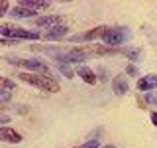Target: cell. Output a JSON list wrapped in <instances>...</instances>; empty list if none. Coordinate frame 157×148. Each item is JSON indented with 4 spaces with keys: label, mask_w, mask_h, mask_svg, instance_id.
<instances>
[{
    "label": "cell",
    "mask_w": 157,
    "mask_h": 148,
    "mask_svg": "<svg viewBox=\"0 0 157 148\" xmlns=\"http://www.w3.org/2000/svg\"><path fill=\"white\" fill-rule=\"evenodd\" d=\"M10 14H12V18H36V10L26 8V6H20V4L10 10Z\"/></svg>",
    "instance_id": "10"
},
{
    "label": "cell",
    "mask_w": 157,
    "mask_h": 148,
    "mask_svg": "<svg viewBox=\"0 0 157 148\" xmlns=\"http://www.w3.org/2000/svg\"><path fill=\"white\" fill-rule=\"evenodd\" d=\"M130 75H137V69H136V65H128V69H126Z\"/></svg>",
    "instance_id": "21"
},
{
    "label": "cell",
    "mask_w": 157,
    "mask_h": 148,
    "mask_svg": "<svg viewBox=\"0 0 157 148\" xmlns=\"http://www.w3.org/2000/svg\"><path fill=\"white\" fill-rule=\"evenodd\" d=\"M8 63H14V65H22L29 69V71H36V73H41V75H49L51 73V69L45 65V61H41V59H20V57H6ZM51 77V75H49Z\"/></svg>",
    "instance_id": "3"
},
{
    "label": "cell",
    "mask_w": 157,
    "mask_h": 148,
    "mask_svg": "<svg viewBox=\"0 0 157 148\" xmlns=\"http://www.w3.org/2000/svg\"><path fill=\"white\" fill-rule=\"evenodd\" d=\"M57 71H59V73H63V75H65L67 79H73V77H75V71L69 67V63H57Z\"/></svg>",
    "instance_id": "17"
},
{
    "label": "cell",
    "mask_w": 157,
    "mask_h": 148,
    "mask_svg": "<svg viewBox=\"0 0 157 148\" xmlns=\"http://www.w3.org/2000/svg\"><path fill=\"white\" fill-rule=\"evenodd\" d=\"M102 148H116V146H112V144H106V146H102Z\"/></svg>",
    "instance_id": "24"
},
{
    "label": "cell",
    "mask_w": 157,
    "mask_h": 148,
    "mask_svg": "<svg viewBox=\"0 0 157 148\" xmlns=\"http://www.w3.org/2000/svg\"><path fill=\"white\" fill-rule=\"evenodd\" d=\"M0 10H2V14H6L8 10H10V2H6V0H2V2H0Z\"/></svg>",
    "instance_id": "20"
},
{
    "label": "cell",
    "mask_w": 157,
    "mask_h": 148,
    "mask_svg": "<svg viewBox=\"0 0 157 148\" xmlns=\"http://www.w3.org/2000/svg\"><path fill=\"white\" fill-rule=\"evenodd\" d=\"M130 30L128 28H108L106 34H104V43L108 47H114V46H120V43H124L126 39H130Z\"/></svg>",
    "instance_id": "4"
},
{
    "label": "cell",
    "mask_w": 157,
    "mask_h": 148,
    "mask_svg": "<svg viewBox=\"0 0 157 148\" xmlns=\"http://www.w3.org/2000/svg\"><path fill=\"white\" fill-rule=\"evenodd\" d=\"M20 6H26V8H32V10H47L49 8V2H41V0H20Z\"/></svg>",
    "instance_id": "14"
},
{
    "label": "cell",
    "mask_w": 157,
    "mask_h": 148,
    "mask_svg": "<svg viewBox=\"0 0 157 148\" xmlns=\"http://www.w3.org/2000/svg\"><path fill=\"white\" fill-rule=\"evenodd\" d=\"M77 148H98V140H96V138H92V140H88L82 146H77Z\"/></svg>",
    "instance_id": "19"
},
{
    "label": "cell",
    "mask_w": 157,
    "mask_h": 148,
    "mask_svg": "<svg viewBox=\"0 0 157 148\" xmlns=\"http://www.w3.org/2000/svg\"><path fill=\"white\" fill-rule=\"evenodd\" d=\"M128 89H130V85H128V81L122 75L114 77V81H112V91L116 93V95H126Z\"/></svg>",
    "instance_id": "11"
},
{
    "label": "cell",
    "mask_w": 157,
    "mask_h": 148,
    "mask_svg": "<svg viewBox=\"0 0 157 148\" xmlns=\"http://www.w3.org/2000/svg\"><path fill=\"white\" fill-rule=\"evenodd\" d=\"M77 75L81 77L85 83H88V85H92V83L96 81V75H94V71H92V69H88V67H85V65L77 67Z\"/></svg>",
    "instance_id": "12"
},
{
    "label": "cell",
    "mask_w": 157,
    "mask_h": 148,
    "mask_svg": "<svg viewBox=\"0 0 157 148\" xmlns=\"http://www.w3.org/2000/svg\"><path fill=\"white\" fill-rule=\"evenodd\" d=\"M0 138H2L4 142H12V144H20V142H22V134L16 132V130H12V128H8V126L0 128Z\"/></svg>",
    "instance_id": "7"
},
{
    "label": "cell",
    "mask_w": 157,
    "mask_h": 148,
    "mask_svg": "<svg viewBox=\"0 0 157 148\" xmlns=\"http://www.w3.org/2000/svg\"><path fill=\"white\" fill-rule=\"evenodd\" d=\"M157 87V75H145L137 81V89L140 91H153Z\"/></svg>",
    "instance_id": "9"
},
{
    "label": "cell",
    "mask_w": 157,
    "mask_h": 148,
    "mask_svg": "<svg viewBox=\"0 0 157 148\" xmlns=\"http://www.w3.org/2000/svg\"><path fill=\"white\" fill-rule=\"evenodd\" d=\"M106 26H98V28H92L88 30L85 34H78V36H71L69 38V42H85V39H96V38H104L106 34Z\"/></svg>",
    "instance_id": "5"
},
{
    "label": "cell",
    "mask_w": 157,
    "mask_h": 148,
    "mask_svg": "<svg viewBox=\"0 0 157 148\" xmlns=\"http://www.w3.org/2000/svg\"><path fill=\"white\" fill-rule=\"evenodd\" d=\"M2 91H8V93H12L14 91V81H10L8 77H2Z\"/></svg>",
    "instance_id": "18"
},
{
    "label": "cell",
    "mask_w": 157,
    "mask_h": 148,
    "mask_svg": "<svg viewBox=\"0 0 157 148\" xmlns=\"http://www.w3.org/2000/svg\"><path fill=\"white\" fill-rule=\"evenodd\" d=\"M67 61L69 63H85L86 61V51L85 49H71Z\"/></svg>",
    "instance_id": "13"
},
{
    "label": "cell",
    "mask_w": 157,
    "mask_h": 148,
    "mask_svg": "<svg viewBox=\"0 0 157 148\" xmlns=\"http://www.w3.org/2000/svg\"><path fill=\"white\" fill-rule=\"evenodd\" d=\"M67 32H69V28L67 26H59V28H53V30H47L45 34H41V38L43 39H63L67 36Z\"/></svg>",
    "instance_id": "8"
},
{
    "label": "cell",
    "mask_w": 157,
    "mask_h": 148,
    "mask_svg": "<svg viewBox=\"0 0 157 148\" xmlns=\"http://www.w3.org/2000/svg\"><path fill=\"white\" fill-rule=\"evenodd\" d=\"M20 79L24 83H29V85L41 89V91H51V93H57L59 91V83L55 79H51L49 75H41V73H20Z\"/></svg>",
    "instance_id": "1"
},
{
    "label": "cell",
    "mask_w": 157,
    "mask_h": 148,
    "mask_svg": "<svg viewBox=\"0 0 157 148\" xmlns=\"http://www.w3.org/2000/svg\"><path fill=\"white\" fill-rule=\"evenodd\" d=\"M147 101H149V103H155V101H157V97H153V95H147Z\"/></svg>",
    "instance_id": "23"
},
{
    "label": "cell",
    "mask_w": 157,
    "mask_h": 148,
    "mask_svg": "<svg viewBox=\"0 0 157 148\" xmlns=\"http://www.w3.org/2000/svg\"><path fill=\"white\" fill-rule=\"evenodd\" d=\"M151 122H153V125L157 126V111L153 113V115H151Z\"/></svg>",
    "instance_id": "22"
},
{
    "label": "cell",
    "mask_w": 157,
    "mask_h": 148,
    "mask_svg": "<svg viewBox=\"0 0 157 148\" xmlns=\"http://www.w3.org/2000/svg\"><path fill=\"white\" fill-rule=\"evenodd\" d=\"M61 24H63L61 16H39V18H36V26H39V28L53 30V28H59Z\"/></svg>",
    "instance_id": "6"
},
{
    "label": "cell",
    "mask_w": 157,
    "mask_h": 148,
    "mask_svg": "<svg viewBox=\"0 0 157 148\" xmlns=\"http://www.w3.org/2000/svg\"><path fill=\"white\" fill-rule=\"evenodd\" d=\"M0 36H2V39H37L41 38V34L37 32H29V30H24L16 26V24H2L0 26Z\"/></svg>",
    "instance_id": "2"
},
{
    "label": "cell",
    "mask_w": 157,
    "mask_h": 148,
    "mask_svg": "<svg viewBox=\"0 0 157 148\" xmlns=\"http://www.w3.org/2000/svg\"><path fill=\"white\" fill-rule=\"evenodd\" d=\"M86 51H90V53H118V49H112V47H108V46H88L86 47Z\"/></svg>",
    "instance_id": "15"
},
{
    "label": "cell",
    "mask_w": 157,
    "mask_h": 148,
    "mask_svg": "<svg viewBox=\"0 0 157 148\" xmlns=\"http://www.w3.org/2000/svg\"><path fill=\"white\" fill-rule=\"evenodd\" d=\"M122 53H124L128 59H132V61H137V59L141 57V51H140V49H137V47H130V46L122 49Z\"/></svg>",
    "instance_id": "16"
}]
</instances>
